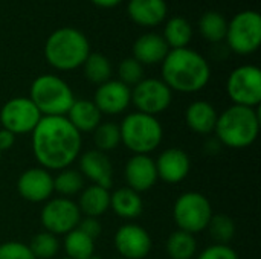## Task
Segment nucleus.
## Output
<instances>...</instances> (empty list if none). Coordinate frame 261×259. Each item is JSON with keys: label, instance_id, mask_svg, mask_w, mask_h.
<instances>
[{"label": "nucleus", "instance_id": "f257e3e1", "mask_svg": "<svg viewBox=\"0 0 261 259\" xmlns=\"http://www.w3.org/2000/svg\"><path fill=\"white\" fill-rule=\"evenodd\" d=\"M35 160L47 171L70 166L81 151V133L66 116H43L32 131Z\"/></svg>", "mask_w": 261, "mask_h": 259}, {"label": "nucleus", "instance_id": "f03ea898", "mask_svg": "<svg viewBox=\"0 0 261 259\" xmlns=\"http://www.w3.org/2000/svg\"><path fill=\"white\" fill-rule=\"evenodd\" d=\"M211 78L208 61L194 49H170L162 61V81L180 93H196L202 90Z\"/></svg>", "mask_w": 261, "mask_h": 259}, {"label": "nucleus", "instance_id": "7ed1b4c3", "mask_svg": "<svg viewBox=\"0 0 261 259\" xmlns=\"http://www.w3.org/2000/svg\"><path fill=\"white\" fill-rule=\"evenodd\" d=\"M90 53L87 37L76 27L55 29L44 43V56L49 66L57 70L69 72L83 66Z\"/></svg>", "mask_w": 261, "mask_h": 259}, {"label": "nucleus", "instance_id": "20e7f679", "mask_svg": "<svg viewBox=\"0 0 261 259\" xmlns=\"http://www.w3.org/2000/svg\"><path fill=\"white\" fill-rule=\"evenodd\" d=\"M214 131L219 140L229 148L251 147L260 131V118L255 108L232 105L225 110L219 118Z\"/></svg>", "mask_w": 261, "mask_h": 259}, {"label": "nucleus", "instance_id": "39448f33", "mask_svg": "<svg viewBox=\"0 0 261 259\" xmlns=\"http://www.w3.org/2000/svg\"><path fill=\"white\" fill-rule=\"evenodd\" d=\"M29 99L41 116H66L75 102L70 85L57 75L44 73L32 81Z\"/></svg>", "mask_w": 261, "mask_h": 259}, {"label": "nucleus", "instance_id": "423d86ee", "mask_svg": "<svg viewBox=\"0 0 261 259\" xmlns=\"http://www.w3.org/2000/svg\"><path fill=\"white\" fill-rule=\"evenodd\" d=\"M121 142L135 154H148L162 142V125L154 116L145 113H130L119 125Z\"/></svg>", "mask_w": 261, "mask_h": 259}, {"label": "nucleus", "instance_id": "0eeeda50", "mask_svg": "<svg viewBox=\"0 0 261 259\" xmlns=\"http://www.w3.org/2000/svg\"><path fill=\"white\" fill-rule=\"evenodd\" d=\"M229 49L239 55L254 53L261 44V15L248 9L236 14L228 21L225 37Z\"/></svg>", "mask_w": 261, "mask_h": 259}, {"label": "nucleus", "instance_id": "6e6552de", "mask_svg": "<svg viewBox=\"0 0 261 259\" xmlns=\"http://www.w3.org/2000/svg\"><path fill=\"white\" fill-rule=\"evenodd\" d=\"M173 217L179 231L194 235L208 227L213 218V208L203 194L185 192L176 200Z\"/></svg>", "mask_w": 261, "mask_h": 259}, {"label": "nucleus", "instance_id": "1a4fd4ad", "mask_svg": "<svg viewBox=\"0 0 261 259\" xmlns=\"http://www.w3.org/2000/svg\"><path fill=\"white\" fill-rule=\"evenodd\" d=\"M234 105L255 108L261 102V72L257 66L245 64L234 69L226 84Z\"/></svg>", "mask_w": 261, "mask_h": 259}, {"label": "nucleus", "instance_id": "9d476101", "mask_svg": "<svg viewBox=\"0 0 261 259\" xmlns=\"http://www.w3.org/2000/svg\"><path fill=\"white\" fill-rule=\"evenodd\" d=\"M41 224L52 235H66L78 227L81 212L78 205L66 197L50 198L41 209Z\"/></svg>", "mask_w": 261, "mask_h": 259}, {"label": "nucleus", "instance_id": "9b49d317", "mask_svg": "<svg viewBox=\"0 0 261 259\" xmlns=\"http://www.w3.org/2000/svg\"><path fill=\"white\" fill-rule=\"evenodd\" d=\"M41 113L34 105L29 98L18 96L6 101L0 110L2 128L11 131L12 134L32 133L41 119Z\"/></svg>", "mask_w": 261, "mask_h": 259}, {"label": "nucleus", "instance_id": "f8f14e48", "mask_svg": "<svg viewBox=\"0 0 261 259\" xmlns=\"http://www.w3.org/2000/svg\"><path fill=\"white\" fill-rule=\"evenodd\" d=\"M171 99L173 92L162 79L144 78L132 89V102L139 113L154 118L170 107Z\"/></svg>", "mask_w": 261, "mask_h": 259}, {"label": "nucleus", "instance_id": "ddd939ff", "mask_svg": "<svg viewBox=\"0 0 261 259\" xmlns=\"http://www.w3.org/2000/svg\"><path fill=\"white\" fill-rule=\"evenodd\" d=\"M115 247L122 259H144L151 250V238L139 224H124L115 234Z\"/></svg>", "mask_w": 261, "mask_h": 259}, {"label": "nucleus", "instance_id": "4468645a", "mask_svg": "<svg viewBox=\"0 0 261 259\" xmlns=\"http://www.w3.org/2000/svg\"><path fill=\"white\" fill-rule=\"evenodd\" d=\"M18 194L31 203L50 200L54 194V177L44 168H31L21 172L17 182Z\"/></svg>", "mask_w": 261, "mask_h": 259}, {"label": "nucleus", "instance_id": "2eb2a0df", "mask_svg": "<svg viewBox=\"0 0 261 259\" xmlns=\"http://www.w3.org/2000/svg\"><path fill=\"white\" fill-rule=\"evenodd\" d=\"M132 102V89L122 84L119 79H109L98 85L93 98V104L101 114H119L127 110Z\"/></svg>", "mask_w": 261, "mask_h": 259}, {"label": "nucleus", "instance_id": "dca6fc26", "mask_svg": "<svg viewBox=\"0 0 261 259\" xmlns=\"http://www.w3.org/2000/svg\"><path fill=\"white\" fill-rule=\"evenodd\" d=\"M124 177L127 188L136 191L138 194L151 189L158 180L156 163L145 154H135L125 165Z\"/></svg>", "mask_w": 261, "mask_h": 259}, {"label": "nucleus", "instance_id": "f3484780", "mask_svg": "<svg viewBox=\"0 0 261 259\" xmlns=\"http://www.w3.org/2000/svg\"><path fill=\"white\" fill-rule=\"evenodd\" d=\"M156 163L158 179L164 180L165 183H179L182 182L191 168L190 156L180 148H168L165 150Z\"/></svg>", "mask_w": 261, "mask_h": 259}, {"label": "nucleus", "instance_id": "a211bd4d", "mask_svg": "<svg viewBox=\"0 0 261 259\" xmlns=\"http://www.w3.org/2000/svg\"><path fill=\"white\" fill-rule=\"evenodd\" d=\"M80 172L87 177L93 185L110 189L113 185V168L106 153L90 150L80 159Z\"/></svg>", "mask_w": 261, "mask_h": 259}, {"label": "nucleus", "instance_id": "6ab92c4d", "mask_svg": "<svg viewBox=\"0 0 261 259\" xmlns=\"http://www.w3.org/2000/svg\"><path fill=\"white\" fill-rule=\"evenodd\" d=\"M127 12L133 23L144 27H154L164 23L168 8L165 0H128Z\"/></svg>", "mask_w": 261, "mask_h": 259}, {"label": "nucleus", "instance_id": "aec40b11", "mask_svg": "<svg viewBox=\"0 0 261 259\" xmlns=\"http://www.w3.org/2000/svg\"><path fill=\"white\" fill-rule=\"evenodd\" d=\"M170 47L159 34H144L136 38L133 44V58L139 61L142 66L145 64H159L168 55Z\"/></svg>", "mask_w": 261, "mask_h": 259}, {"label": "nucleus", "instance_id": "412c9836", "mask_svg": "<svg viewBox=\"0 0 261 259\" xmlns=\"http://www.w3.org/2000/svg\"><path fill=\"white\" fill-rule=\"evenodd\" d=\"M101 111L89 99H75L70 110L67 111V121L80 131L90 133L101 124Z\"/></svg>", "mask_w": 261, "mask_h": 259}, {"label": "nucleus", "instance_id": "4be33fe9", "mask_svg": "<svg viewBox=\"0 0 261 259\" xmlns=\"http://www.w3.org/2000/svg\"><path fill=\"white\" fill-rule=\"evenodd\" d=\"M217 111L213 104L206 101H194L190 104L185 113L187 125L197 134H210L214 131L217 124Z\"/></svg>", "mask_w": 261, "mask_h": 259}, {"label": "nucleus", "instance_id": "5701e85b", "mask_svg": "<svg viewBox=\"0 0 261 259\" xmlns=\"http://www.w3.org/2000/svg\"><path fill=\"white\" fill-rule=\"evenodd\" d=\"M110 208L118 217L125 220H133L142 214L144 203L136 191L125 186L110 194Z\"/></svg>", "mask_w": 261, "mask_h": 259}, {"label": "nucleus", "instance_id": "b1692460", "mask_svg": "<svg viewBox=\"0 0 261 259\" xmlns=\"http://www.w3.org/2000/svg\"><path fill=\"white\" fill-rule=\"evenodd\" d=\"M80 212L86 214V217L98 218L110 209V192L96 185H90L86 188L80 197L78 203Z\"/></svg>", "mask_w": 261, "mask_h": 259}, {"label": "nucleus", "instance_id": "393cba45", "mask_svg": "<svg viewBox=\"0 0 261 259\" xmlns=\"http://www.w3.org/2000/svg\"><path fill=\"white\" fill-rule=\"evenodd\" d=\"M162 38L165 40L170 49L188 47L193 38V27L185 17H180V15L171 17L170 20H167L164 26Z\"/></svg>", "mask_w": 261, "mask_h": 259}, {"label": "nucleus", "instance_id": "a878e982", "mask_svg": "<svg viewBox=\"0 0 261 259\" xmlns=\"http://www.w3.org/2000/svg\"><path fill=\"white\" fill-rule=\"evenodd\" d=\"M199 31L210 43H220L226 37L228 20L217 11H208L199 20Z\"/></svg>", "mask_w": 261, "mask_h": 259}, {"label": "nucleus", "instance_id": "bb28decb", "mask_svg": "<svg viewBox=\"0 0 261 259\" xmlns=\"http://www.w3.org/2000/svg\"><path fill=\"white\" fill-rule=\"evenodd\" d=\"M83 69H84V76L87 78V81L96 85L107 82L112 76V64L109 58L98 52L89 53V56L83 63Z\"/></svg>", "mask_w": 261, "mask_h": 259}, {"label": "nucleus", "instance_id": "cd10ccee", "mask_svg": "<svg viewBox=\"0 0 261 259\" xmlns=\"http://www.w3.org/2000/svg\"><path fill=\"white\" fill-rule=\"evenodd\" d=\"M197 252V243L194 235L176 231L167 240V253L171 259H191Z\"/></svg>", "mask_w": 261, "mask_h": 259}, {"label": "nucleus", "instance_id": "c85d7f7f", "mask_svg": "<svg viewBox=\"0 0 261 259\" xmlns=\"http://www.w3.org/2000/svg\"><path fill=\"white\" fill-rule=\"evenodd\" d=\"M64 250L69 259H87L95 255V241L81 231L73 229L64 237Z\"/></svg>", "mask_w": 261, "mask_h": 259}, {"label": "nucleus", "instance_id": "c756f323", "mask_svg": "<svg viewBox=\"0 0 261 259\" xmlns=\"http://www.w3.org/2000/svg\"><path fill=\"white\" fill-rule=\"evenodd\" d=\"M84 188V177L81 172L75 169H61L57 177H54V191L61 194L63 197H72L83 191Z\"/></svg>", "mask_w": 261, "mask_h": 259}, {"label": "nucleus", "instance_id": "7c9ffc66", "mask_svg": "<svg viewBox=\"0 0 261 259\" xmlns=\"http://www.w3.org/2000/svg\"><path fill=\"white\" fill-rule=\"evenodd\" d=\"M93 142L98 151L107 153L115 150L121 143V131L119 125L113 122H104L99 124L93 130Z\"/></svg>", "mask_w": 261, "mask_h": 259}, {"label": "nucleus", "instance_id": "2f4dec72", "mask_svg": "<svg viewBox=\"0 0 261 259\" xmlns=\"http://www.w3.org/2000/svg\"><path fill=\"white\" fill-rule=\"evenodd\" d=\"M28 247L35 259H50L58 253L60 244L55 235L49 232H41L32 237Z\"/></svg>", "mask_w": 261, "mask_h": 259}, {"label": "nucleus", "instance_id": "473e14b6", "mask_svg": "<svg viewBox=\"0 0 261 259\" xmlns=\"http://www.w3.org/2000/svg\"><path fill=\"white\" fill-rule=\"evenodd\" d=\"M211 234V237L217 241V244H228L236 234V224L232 221V218L226 217V215H213L208 227H206Z\"/></svg>", "mask_w": 261, "mask_h": 259}, {"label": "nucleus", "instance_id": "72a5a7b5", "mask_svg": "<svg viewBox=\"0 0 261 259\" xmlns=\"http://www.w3.org/2000/svg\"><path fill=\"white\" fill-rule=\"evenodd\" d=\"M118 75H119V81L128 87H135L138 82H141L144 79V66L136 61L133 56L125 58L119 63L118 67Z\"/></svg>", "mask_w": 261, "mask_h": 259}, {"label": "nucleus", "instance_id": "f704fd0d", "mask_svg": "<svg viewBox=\"0 0 261 259\" xmlns=\"http://www.w3.org/2000/svg\"><path fill=\"white\" fill-rule=\"evenodd\" d=\"M0 259H35L28 244L18 241H8L0 244Z\"/></svg>", "mask_w": 261, "mask_h": 259}, {"label": "nucleus", "instance_id": "c9c22d12", "mask_svg": "<svg viewBox=\"0 0 261 259\" xmlns=\"http://www.w3.org/2000/svg\"><path fill=\"white\" fill-rule=\"evenodd\" d=\"M197 259H240L237 252L225 244H214L205 249Z\"/></svg>", "mask_w": 261, "mask_h": 259}, {"label": "nucleus", "instance_id": "e433bc0d", "mask_svg": "<svg viewBox=\"0 0 261 259\" xmlns=\"http://www.w3.org/2000/svg\"><path fill=\"white\" fill-rule=\"evenodd\" d=\"M78 231H81L84 235H87L89 238H92L93 241L99 237L101 231H102V226L101 223L98 221V218H92V217H86L84 220H81L78 223Z\"/></svg>", "mask_w": 261, "mask_h": 259}, {"label": "nucleus", "instance_id": "4c0bfd02", "mask_svg": "<svg viewBox=\"0 0 261 259\" xmlns=\"http://www.w3.org/2000/svg\"><path fill=\"white\" fill-rule=\"evenodd\" d=\"M14 143H15V134L2 128L0 130V153L11 150L14 147Z\"/></svg>", "mask_w": 261, "mask_h": 259}, {"label": "nucleus", "instance_id": "58836bf2", "mask_svg": "<svg viewBox=\"0 0 261 259\" xmlns=\"http://www.w3.org/2000/svg\"><path fill=\"white\" fill-rule=\"evenodd\" d=\"M93 5H96V6H99V8H115V6H118L122 0H90Z\"/></svg>", "mask_w": 261, "mask_h": 259}, {"label": "nucleus", "instance_id": "ea45409f", "mask_svg": "<svg viewBox=\"0 0 261 259\" xmlns=\"http://www.w3.org/2000/svg\"><path fill=\"white\" fill-rule=\"evenodd\" d=\"M87 259H101V258H99V256H96V255H92L90 258H87Z\"/></svg>", "mask_w": 261, "mask_h": 259}, {"label": "nucleus", "instance_id": "a19ab883", "mask_svg": "<svg viewBox=\"0 0 261 259\" xmlns=\"http://www.w3.org/2000/svg\"><path fill=\"white\" fill-rule=\"evenodd\" d=\"M0 159H2V153H0Z\"/></svg>", "mask_w": 261, "mask_h": 259}, {"label": "nucleus", "instance_id": "79ce46f5", "mask_svg": "<svg viewBox=\"0 0 261 259\" xmlns=\"http://www.w3.org/2000/svg\"><path fill=\"white\" fill-rule=\"evenodd\" d=\"M116 259H122V258H116Z\"/></svg>", "mask_w": 261, "mask_h": 259}, {"label": "nucleus", "instance_id": "37998d69", "mask_svg": "<svg viewBox=\"0 0 261 259\" xmlns=\"http://www.w3.org/2000/svg\"><path fill=\"white\" fill-rule=\"evenodd\" d=\"M63 259H69V258H63Z\"/></svg>", "mask_w": 261, "mask_h": 259}]
</instances>
